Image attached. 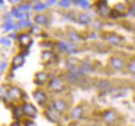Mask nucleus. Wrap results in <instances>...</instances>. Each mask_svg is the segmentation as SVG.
<instances>
[{"instance_id":"1a4fd4ad","label":"nucleus","mask_w":135,"mask_h":126,"mask_svg":"<svg viewBox=\"0 0 135 126\" xmlns=\"http://www.w3.org/2000/svg\"><path fill=\"white\" fill-rule=\"evenodd\" d=\"M33 97H35V99L38 100L39 103H44L45 100H47V96H45V94L42 93V91H39V90H36L35 93H33Z\"/></svg>"},{"instance_id":"6ab92c4d","label":"nucleus","mask_w":135,"mask_h":126,"mask_svg":"<svg viewBox=\"0 0 135 126\" xmlns=\"http://www.w3.org/2000/svg\"><path fill=\"white\" fill-rule=\"evenodd\" d=\"M74 3L80 4V6L84 7V9H89V7H90V3H89V2H74Z\"/></svg>"},{"instance_id":"2eb2a0df","label":"nucleus","mask_w":135,"mask_h":126,"mask_svg":"<svg viewBox=\"0 0 135 126\" xmlns=\"http://www.w3.org/2000/svg\"><path fill=\"white\" fill-rule=\"evenodd\" d=\"M23 62H25L23 55H18V57H15V59H13V64H15V68H16V67H19V65H22Z\"/></svg>"},{"instance_id":"423d86ee","label":"nucleus","mask_w":135,"mask_h":126,"mask_svg":"<svg viewBox=\"0 0 135 126\" xmlns=\"http://www.w3.org/2000/svg\"><path fill=\"white\" fill-rule=\"evenodd\" d=\"M65 107H67V104H65V102H62V100L58 99V100H55V102H54V109H55V110L64 112Z\"/></svg>"},{"instance_id":"ddd939ff","label":"nucleus","mask_w":135,"mask_h":126,"mask_svg":"<svg viewBox=\"0 0 135 126\" xmlns=\"http://www.w3.org/2000/svg\"><path fill=\"white\" fill-rule=\"evenodd\" d=\"M35 22H36V23H39V25H47L48 23V19L45 18L44 15H38V16H35Z\"/></svg>"},{"instance_id":"aec40b11","label":"nucleus","mask_w":135,"mask_h":126,"mask_svg":"<svg viewBox=\"0 0 135 126\" xmlns=\"http://www.w3.org/2000/svg\"><path fill=\"white\" fill-rule=\"evenodd\" d=\"M12 13L16 16V18H19V19H22V18H23V15L21 13V10H19V9H13V10H12Z\"/></svg>"},{"instance_id":"4468645a","label":"nucleus","mask_w":135,"mask_h":126,"mask_svg":"<svg viewBox=\"0 0 135 126\" xmlns=\"http://www.w3.org/2000/svg\"><path fill=\"white\" fill-rule=\"evenodd\" d=\"M79 23L80 25H89L90 23V18L87 15H80L79 16Z\"/></svg>"},{"instance_id":"f3484780","label":"nucleus","mask_w":135,"mask_h":126,"mask_svg":"<svg viewBox=\"0 0 135 126\" xmlns=\"http://www.w3.org/2000/svg\"><path fill=\"white\" fill-rule=\"evenodd\" d=\"M19 39H21V44L22 45H29L31 42H29V36L28 35H21L19 36Z\"/></svg>"},{"instance_id":"9b49d317","label":"nucleus","mask_w":135,"mask_h":126,"mask_svg":"<svg viewBox=\"0 0 135 126\" xmlns=\"http://www.w3.org/2000/svg\"><path fill=\"white\" fill-rule=\"evenodd\" d=\"M81 114H83V109L81 107H76L73 112H71V117H73V119H79V117H81Z\"/></svg>"},{"instance_id":"7ed1b4c3","label":"nucleus","mask_w":135,"mask_h":126,"mask_svg":"<svg viewBox=\"0 0 135 126\" xmlns=\"http://www.w3.org/2000/svg\"><path fill=\"white\" fill-rule=\"evenodd\" d=\"M22 113H25L26 116H35L36 114V110L35 107H33L32 104H29V103H26V104H23V109H22Z\"/></svg>"},{"instance_id":"bb28decb","label":"nucleus","mask_w":135,"mask_h":126,"mask_svg":"<svg viewBox=\"0 0 135 126\" xmlns=\"http://www.w3.org/2000/svg\"><path fill=\"white\" fill-rule=\"evenodd\" d=\"M0 42H2V44H3V45H6V47H9V45L12 44V42H10L9 39H6V38H3V39H0Z\"/></svg>"},{"instance_id":"f03ea898","label":"nucleus","mask_w":135,"mask_h":126,"mask_svg":"<svg viewBox=\"0 0 135 126\" xmlns=\"http://www.w3.org/2000/svg\"><path fill=\"white\" fill-rule=\"evenodd\" d=\"M103 120L106 123H113L116 120V113L113 110H106L105 114H103Z\"/></svg>"},{"instance_id":"4be33fe9","label":"nucleus","mask_w":135,"mask_h":126,"mask_svg":"<svg viewBox=\"0 0 135 126\" xmlns=\"http://www.w3.org/2000/svg\"><path fill=\"white\" fill-rule=\"evenodd\" d=\"M58 49L60 51H67L68 49V45H65L64 42H60V44H58Z\"/></svg>"},{"instance_id":"7c9ffc66","label":"nucleus","mask_w":135,"mask_h":126,"mask_svg":"<svg viewBox=\"0 0 135 126\" xmlns=\"http://www.w3.org/2000/svg\"><path fill=\"white\" fill-rule=\"evenodd\" d=\"M13 126H19V123H15V125H13Z\"/></svg>"},{"instance_id":"0eeeda50","label":"nucleus","mask_w":135,"mask_h":126,"mask_svg":"<svg viewBox=\"0 0 135 126\" xmlns=\"http://www.w3.org/2000/svg\"><path fill=\"white\" fill-rule=\"evenodd\" d=\"M50 87L52 88V90H60V88L62 87L61 80H58V78H52V80L50 81Z\"/></svg>"},{"instance_id":"393cba45","label":"nucleus","mask_w":135,"mask_h":126,"mask_svg":"<svg viewBox=\"0 0 135 126\" xmlns=\"http://www.w3.org/2000/svg\"><path fill=\"white\" fill-rule=\"evenodd\" d=\"M77 77H79V75H77L76 73H71V74H68V80H70V81H76V80H77Z\"/></svg>"},{"instance_id":"c756f323","label":"nucleus","mask_w":135,"mask_h":126,"mask_svg":"<svg viewBox=\"0 0 135 126\" xmlns=\"http://www.w3.org/2000/svg\"><path fill=\"white\" fill-rule=\"evenodd\" d=\"M73 16H74V13H68V15H67V19H70V21H74Z\"/></svg>"},{"instance_id":"5701e85b","label":"nucleus","mask_w":135,"mask_h":126,"mask_svg":"<svg viewBox=\"0 0 135 126\" xmlns=\"http://www.w3.org/2000/svg\"><path fill=\"white\" fill-rule=\"evenodd\" d=\"M29 7H31L29 3H22L21 6H19V10H28Z\"/></svg>"},{"instance_id":"a211bd4d","label":"nucleus","mask_w":135,"mask_h":126,"mask_svg":"<svg viewBox=\"0 0 135 126\" xmlns=\"http://www.w3.org/2000/svg\"><path fill=\"white\" fill-rule=\"evenodd\" d=\"M128 70L131 71V73H134V74H135V59H132V61L128 64Z\"/></svg>"},{"instance_id":"f8f14e48","label":"nucleus","mask_w":135,"mask_h":126,"mask_svg":"<svg viewBox=\"0 0 135 126\" xmlns=\"http://www.w3.org/2000/svg\"><path fill=\"white\" fill-rule=\"evenodd\" d=\"M97 9H99V13H100V15H108V13H109V7L106 6V3H99Z\"/></svg>"},{"instance_id":"2f4dec72","label":"nucleus","mask_w":135,"mask_h":126,"mask_svg":"<svg viewBox=\"0 0 135 126\" xmlns=\"http://www.w3.org/2000/svg\"><path fill=\"white\" fill-rule=\"evenodd\" d=\"M94 126H99V125H94Z\"/></svg>"},{"instance_id":"c85d7f7f","label":"nucleus","mask_w":135,"mask_h":126,"mask_svg":"<svg viewBox=\"0 0 135 126\" xmlns=\"http://www.w3.org/2000/svg\"><path fill=\"white\" fill-rule=\"evenodd\" d=\"M100 85H102V87H100V88H108V87H109V83L103 81V83H100Z\"/></svg>"},{"instance_id":"412c9836","label":"nucleus","mask_w":135,"mask_h":126,"mask_svg":"<svg viewBox=\"0 0 135 126\" xmlns=\"http://www.w3.org/2000/svg\"><path fill=\"white\" fill-rule=\"evenodd\" d=\"M42 58H44V59H51V58H52V52H50V51L44 52V54H42Z\"/></svg>"},{"instance_id":"20e7f679","label":"nucleus","mask_w":135,"mask_h":126,"mask_svg":"<svg viewBox=\"0 0 135 126\" xmlns=\"http://www.w3.org/2000/svg\"><path fill=\"white\" fill-rule=\"evenodd\" d=\"M110 65L115 68V70H122V68H123V61H122L120 58L113 57V58L110 59Z\"/></svg>"},{"instance_id":"473e14b6","label":"nucleus","mask_w":135,"mask_h":126,"mask_svg":"<svg viewBox=\"0 0 135 126\" xmlns=\"http://www.w3.org/2000/svg\"><path fill=\"white\" fill-rule=\"evenodd\" d=\"M0 68H2V67H0Z\"/></svg>"},{"instance_id":"b1692460","label":"nucleus","mask_w":135,"mask_h":126,"mask_svg":"<svg viewBox=\"0 0 135 126\" xmlns=\"http://www.w3.org/2000/svg\"><path fill=\"white\" fill-rule=\"evenodd\" d=\"M115 9H116L118 12H123V10H125V4L119 3V4H116V7H115Z\"/></svg>"},{"instance_id":"39448f33","label":"nucleus","mask_w":135,"mask_h":126,"mask_svg":"<svg viewBox=\"0 0 135 126\" xmlns=\"http://www.w3.org/2000/svg\"><path fill=\"white\" fill-rule=\"evenodd\" d=\"M9 94L10 97H12V99H19V97H22V91L19 90L18 87H10L9 88Z\"/></svg>"},{"instance_id":"6e6552de","label":"nucleus","mask_w":135,"mask_h":126,"mask_svg":"<svg viewBox=\"0 0 135 126\" xmlns=\"http://www.w3.org/2000/svg\"><path fill=\"white\" fill-rule=\"evenodd\" d=\"M48 80V74H45V73H38L35 75V83L36 84H42L44 81H47Z\"/></svg>"},{"instance_id":"a878e982","label":"nucleus","mask_w":135,"mask_h":126,"mask_svg":"<svg viewBox=\"0 0 135 126\" xmlns=\"http://www.w3.org/2000/svg\"><path fill=\"white\" fill-rule=\"evenodd\" d=\"M71 4V2H68V0H64V2H60V6L61 7H68Z\"/></svg>"},{"instance_id":"cd10ccee","label":"nucleus","mask_w":135,"mask_h":126,"mask_svg":"<svg viewBox=\"0 0 135 126\" xmlns=\"http://www.w3.org/2000/svg\"><path fill=\"white\" fill-rule=\"evenodd\" d=\"M19 114H21V109L16 107V109H15V117H16V119L19 117Z\"/></svg>"},{"instance_id":"9d476101","label":"nucleus","mask_w":135,"mask_h":126,"mask_svg":"<svg viewBox=\"0 0 135 126\" xmlns=\"http://www.w3.org/2000/svg\"><path fill=\"white\" fill-rule=\"evenodd\" d=\"M106 39H108V42H110L112 45H119V42H120V38L116 35H108Z\"/></svg>"},{"instance_id":"f257e3e1","label":"nucleus","mask_w":135,"mask_h":126,"mask_svg":"<svg viewBox=\"0 0 135 126\" xmlns=\"http://www.w3.org/2000/svg\"><path fill=\"white\" fill-rule=\"evenodd\" d=\"M45 116H47V119L52 123H57L60 120V113H58V110H55L54 107L47 109V110H45Z\"/></svg>"},{"instance_id":"dca6fc26","label":"nucleus","mask_w":135,"mask_h":126,"mask_svg":"<svg viewBox=\"0 0 135 126\" xmlns=\"http://www.w3.org/2000/svg\"><path fill=\"white\" fill-rule=\"evenodd\" d=\"M45 7H47V3H41V2H36V3L33 4V9L35 10H44Z\"/></svg>"}]
</instances>
